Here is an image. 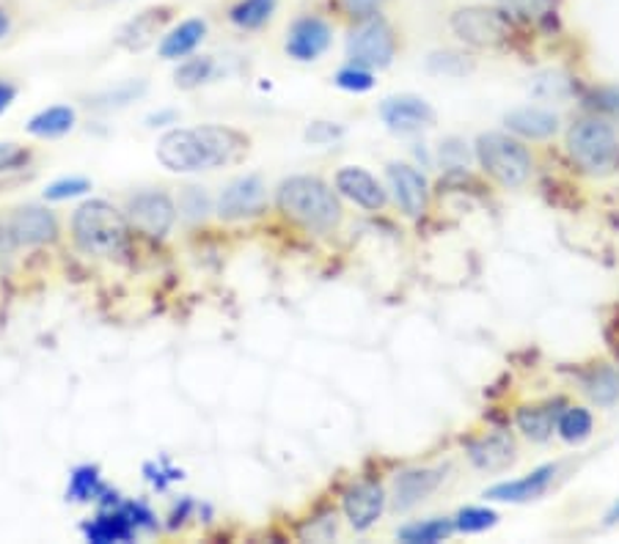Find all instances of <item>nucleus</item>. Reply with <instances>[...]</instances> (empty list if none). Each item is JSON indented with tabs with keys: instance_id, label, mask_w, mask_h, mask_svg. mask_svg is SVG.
<instances>
[{
	"instance_id": "f257e3e1",
	"label": "nucleus",
	"mask_w": 619,
	"mask_h": 544,
	"mask_svg": "<svg viewBox=\"0 0 619 544\" xmlns=\"http://www.w3.org/2000/svg\"><path fill=\"white\" fill-rule=\"evenodd\" d=\"M248 149V138L220 125H204L196 130H168L157 144V160L174 174L213 171L235 162Z\"/></svg>"
},
{
	"instance_id": "f03ea898",
	"label": "nucleus",
	"mask_w": 619,
	"mask_h": 544,
	"mask_svg": "<svg viewBox=\"0 0 619 544\" xmlns=\"http://www.w3.org/2000/svg\"><path fill=\"white\" fill-rule=\"evenodd\" d=\"M276 204L284 218L295 220L308 231L328 234L342 224L338 196L317 177H289L276 192Z\"/></svg>"
},
{
	"instance_id": "7ed1b4c3",
	"label": "nucleus",
	"mask_w": 619,
	"mask_h": 544,
	"mask_svg": "<svg viewBox=\"0 0 619 544\" xmlns=\"http://www.w3.org/2000/svg\"><path fill=\"white\" fill-rule=\"evenodd\" d=\"M75 243L89 256H116L127 245V218L114 204L95 198L75 209Z\"/></svg>"
},
{
	"instance_id": "20e7f679",
	"label": "nucleus",
	"mask_w": 619,
	"mask_h": 544,
	"mask_svg": "<svg viewBox=\"0 0 619 544\" xmlns=\"http://www.w3.org/2000/svg\"><path fill=\"white\" fill-rule=\"evenodd\" d=\"M476 160L488 177L501 187H521L531 177V155L518 138L504 132H484L476 138Z\"/></svg>"
},
{
	"instance_id": "39448f33",
	"label": "nucleus",
	"mask_w": 619,
	"mask_h": 544,
	"mask_svg": "<svg viewBox=\"0 0 619 544\" xmlns=\"http://www.w3.org/2000/svg\"><path fill=\"white\" fill-rule=\"evenodd\" d=\"M568 151L589 174H606L619 162V138L603 119H581L568 130Z\"/></svg>"
},
{
	"instance_id": "423d86ee",
	"label": "nucleus",
	"mask_w": 619,
	"mask_h": 544,
	"mask_svg": "<svg viewBox=\"0 0 619 544\" xmlns=\"http://www.w3.org/2000/svg\"><path fill=\"white\" fill-rule=\"evenodd\" d=\"M347 56L355 67L385 69L396 56V33L381 14L361 17L347 37Z\"/></svg>"
},
{
	"instance_id": "0eeeda50",
	"label": "nucleus",
	"mask_w": 619,
	"mask_h": 544,
	"mask_svg": "<svg viewBox=\"0 0 619 544\" xmlns=\"http://www.w3.org/2000/svg\"><path fill=\"white\" fill-rule=\"evenodd\" d=\"M454 37L471 47H495L510 37V14L490 6H460L449 17Z\"/></svg>"
},
{
	"instance_id": "6e6552de",
	"label": "nucleus",
	"mask_w": 619,
	"mask_h": 544,
	"mask_svg": "<svg viewBox=\"0 0 619 544\" xmlns=\"http://www.w3.org/2000/svg\"><path fill=\"white\" fill-rule=\"evenodd\" d=\"M127 220L146 234V237H166L171 231L174 220H177V207H174L171 196L163 190H146L130 198L127 204Z\"/></svg>"
},
{
	"instance_id": "1a4fd4ad",
	"label": "nucleus",
	"mask_w": 619,
	"mask_h": 544,
	"mask_svg": "<svg viewBox=\"0 0 619 544\" xmlns=\"http://www.w3.org/2000/svg\"><path fill=\"white\" fill-rule=\"evenodd\" d=\"M265 207H267L265 181H262V177H256V174L235 179L218 198L220 220L256 218V215L265 212Z\"/></svg>"
},
{
	"instance_id": "9d476101",
	"label": "nucleus",
	"mask_w": 619,
	"mask_h": 544,
	"mask_svg": "<svg viewBox=\"0 0 619 544\" xmlns=\"http://www.w3.org/2000/svg\"><path fill=\"white\" fill-rule=\"evenodd\" d=\"M331 42H334V31L323 17H301L292 22L289 33H286V56L295 61H317L323 52H328Z\"/></svg>"
},
{
	"instance_id": "9b49d317",
	"label": "nucleus",
	"mask_w": 619,
	"mask_h": 544,
	"mask_svg": "<svg viewBox=\"0 0 619 544\" xmlns=\"http://www.w3.org/2000/svg\"><path fill=\"white\" fill-rule=\"evenodd\" d=\"M381 119L391 132L411 136V132H419L424 130V127L435 125V110H432L430 102H424V99L402 93V97L383 99Z\"/></svg>"
},
{
	"instance_id": "f8f14e48",
	"label": "nucleus",
	"mask_w": 619,
	"mask_h": 544,
	"mask_svg": "<svg viewBox=\"0 0 619 544\" xmlns=\"http://www.w3.org/2000/svg\"><path fill=\"white\" fill-rule=\"evenodd\" d=\"M559 465H540L531 473H525L521 478H512V482H499L493 487L484 489V498L499 501V503H525L537 501L540 495L548 493V487L557 478Z\"/></svg>"
},
{
	"instance_id": "ddd939ff",
	"label": "nucleus",
	"mask_w": 619,
	"mask_h": 544,
	"mask_svg": "<svg viewBox=\"0 0 619 544\" xmlns=\"http://www.w3.org/2000/svg\"><path fill=\"white\" fill-rule=\"evenodd\" d=\"M342 508L355 531L372 528L385 508V489L377 482H358L344 493Z\"/></svg>"
},
{
	"instance_id": "4468645a",
	"label": "nucleus",
	"mask_w": 619,
	"mask_h": 544,
	"mask_svg": "<svg viewBox=\"0 0 619 544\" xmlns=\"http://www.w3.org/2000/svg\"><path fill=\"white\" fill-rule=\"evenodd\" d=\"M443 467H413L396 476L394 482V512H411L413 506H419L424 498H430L438 487L443 484Z\"/></svg>"
},
{
	"instance_id": "2eb2a0df",
	"label": "nucleus",
	"mask_w": 619,
	"mask_h": 544,
	"mask_svg": "<svg viewBox=\"0 0 619 544\" xmlns=\"http://www.w3.org/2000/svg\"><path fill=\"white\" fill-rule=\"evenodd\" d=\"M385 174H389V185L402 212L419 218L428 209V179H424V174L413 166H405V162H391Z\"/></svg>"
},
{
	"instance_id": "dca6fc26",
	"label": "nucleus",
	"mask_w": 619,
	"mask_h": 544,
	"mask_svg": "<svg viewBox=\"0 0 619 544\" xmlns=\"http://www.w3.org/2000/svg\"><path fill=\"white\" fill-rule=\"evenodd\" d=\"M336 190L344 198L355 204V207L366 209V212H377L385 207V190L383 185L372 177L366 168L358 166H344L336 174Z\"/></svg>"
},
{
	"instance_id": "f3484780",
	"label": "nucleus",
	"mask_w": 619,
	"mask_h": 544,
	"mask_svg": "<svg viewBox=\"0 0 619 544\" xmlns=\"http://www.w3.org/2000/svg\"><path fill=\"white\" fill-rule=\"evenodd\" d=\"M518 456L515 437L510 432H490V435L476 437L469 443V459L471 465L484 473H499L510 467Z\"/></svg>"
},
{
	"instance_id": "a211bd4d",
	"label": "nucleus",
	"mask_w": 619,
	"mask_h": 544,
	"mask_svg": "<svg viewBox=\"0 0 619 544\" xmlns=\"http://www.w3.org/2000/svg\"><path fill=\"white\" fill-rule=\"evenodd\" d=\"M17 245H45L58 237V220L45 207H20L9 218Z\"/></svg>"
},
{
	"instance_id": "6ab92c4d",
	"label": "nucleus",
	"mask_w": 619,
	"mask_h": 544,
	"mask_svg": "<svg viewBox=\"0 0 619 544\" xmlns=\"http://www.w3.org/2000/svg\"><path fill=\"white\" fill-rule=\"evenodd\" d=\"M136 525L132 520L121 512V506L108 508V512L97 514L91 523L83 525L86 540L91 544H116V542H132L136 540Z\"/></svg>"
},
{
	"instance_id": "aec40b11",
	"label": "nucleus",
	"mask_w": 619,
	"mask_h": 544,
	"mask_svg": "<svg viewBox=\"0 0 619 544\" xmlns=\"http://www.w3.org/2000/svg\"><path fill=\"white\" fill-rule=\"evenodd\" d=\"M562 402H546V405H525L518 407L515 426L523 432V437L534 443L551 441V435L557 432L559 415H562Z\"/></svg>"
},
{
	"instance_id": "412c9836",
	"label": "nucleus",
	"mask_w": 619,
	"mask_h": 544,
	"mask_svg": "<svg viewBox=\"0 0 619 544\" xmlns=\"http://www.w3.org/2000/svg\"><path fill=\"white\" fill-rule=\"evenodd\" d=\"M507 127L510 132H515L518 138L525 140H546L551 136H557L559 130V116L553 110L546 108H518L512 113H507Z\"/></svg>"
},
{
	"instance_id": "4be33fe9",
	"label": "nucleus",
	"mask_w": 619,
	"mask_h": 544,
	"mask_svg": "<svg viewBox=\"0 0 619 544\" xmlns=\"http://www.w3.org/2000/svg\"><path fill=\"white\" fill-rule=\"evenodd\" d=\"M581 390L598 407H615L619 402V372L609 363H595L581 372Z\"/></svg>"
},
{
	"instance_id": "5701e85b",
	"label": "nucleus",
	"mask_w": 619,
	"mask_h": 544,
	"mask_svg": "<svg viewBox=\"0 0 619 544\" xmlns=\"http://www.w3.org/2000/svg\"><path fill=\"white\" fill-rule=\"evenodd\" d=\"M168 11L166 6L160 9H146L144 14H138L136 20L127 22L125 28L119 31V44L127 47V50H144L146 44H151V39L163 31V26L168 22Z\"/></svg>"
},
{
	"instance_id": "b1692460",
	"label": "nucleus",
	"mask_w": 619,
	"mask_h": 544,
	"mask_svg": "<svg viewBox=\"0 0 619 544\" xmlns=\"http://www.w3.org/2000/svg\"><path fill=\"white\" fill-rule=\"evenodd\" d=\"M204 37H207V22L204 20L179 22L168 37H163L160 56L168 58V61H177V58L190 56V52L202 44Z\"/></svg>"
},
{
	"instance_id": "393cba45",
	"label": "nucleus",
	"mask_w": 619,
	"mask_h": 544,
	"mask_svg": "<svg viewBox=\"0 0 619 544\" xmlns=\"http://www.w3.org/2000/svg\"><path fill=\"white\" fill-rule=\"evenodd\" d=\"M454 520L446 517H430L422 523H407L396 531V540L405 544H438L454 534Z\"/></svg>"
},
{
	"instance_id": "a878e982",
	"label": "nucleus",
	"mask_w": 619,
	"mask_h": 544,
	"mask_svg": "<svg viewBox=\"0 0 619 544\" xmlns=\"http://www.w3.org/2000/svg\"><path fill=\"white\" fill-rule=\"evenodd\" d=\"M75 127V110L69 105H52L28 121V132L37 138H61Z\"/></svg>"
},
{
	"instance_id": "bb28decb",
	"label": "nucleus",
	"mask_w": 619,
	"mask_h": 544,
	"mask_svg": "<svg viewBox=\"0 0 619 544\" xmlns=\"http://www.w3.org/2000/svg\"><path fill=\"white\" fill-rule=\"evenodd\" d=\"M110 489L105 487L102 478H99V471L95 465H83L75 467L72 476H69V489L67 498L75 503H89V501H105Z\"/></svg>"
},
{
	"instance_id": "cd10ccee",
	"label": "nucleus",
	"mask_w": 619,
	"mask_h": 544,
	"mask_svg": "<svg viewBox=\"0 0 619 544\" xmlns=\"http://www.w3.org/2000/svg\"><path fill=\"white\" fill-rule=\"evenodd\" d=\"M595 429V418L587 407H564L562 415H559L557 432L564 443L570 446H581L583 441L592 437Z\"/></svg>"
},
{
	"instance_id": "c85d7f7f",
	"label": "nucleus",
	"mask_w": 619,
	"mask_h": 544,
	"mask_svg": "<svg viewBox=\"0 0 619 544\" xmlns=\"http://www.w3.org/2000/svg\"><path fill=\"white\" fill-rule=\"evenodd\" d=\"M276 6L278 0H239L229 11V20L243 31H256V28L271 22V17L276 14Z\"/></svg>"
},
{
	"instance_id": "c756f323",
	"label": "nucleus",
	"mask_w": 619,
	"mask_h": 544,
	"mask_svg": "<svg viewBox=\"0 0 619 544\" xmlns=\"http://www.w3.org/2000/svg\"><path fill=\"white\" fill-rule=\"evenodd\" d=\"M213 72H215L213 58L207 56L188 58V61H183L177 69H174V83H177L179 89L190 91V89H198L202 83H207V80L213 78Z\"/></svg>"
},
{
	"instance_id": "7c9ffc66",
	"label": "nucleus",
	"mask_w": 619,
	"mask_h": 544,
	"mask_svg": "<svg viewBox=\"0 0 619 544\" xmlns=\"http://www.w3.org/2000/svg\"><path fill=\"white\" fill-rule=\"evenodd\" d=\"M495 523H499V512L488 506H465L454 517V528L460 534H482V531L493 528Z\"/></svg>"
},
{
	"instance_id": "2f4dec72",
	"label": "nucleus",
	"mask_w": 619,
	"mask_h": 544,
	"mask_svg": "<svg viewBox=\"0 0 619 544\" xmlns=\"http://www.w3.org/2000/svg\"><path fill=\"white\" fill-rule=\"evenodd\" d=\"M336 86L344 91L364 93V91H370L372 86H375V78H372V69H364V67H355V63H350V67L338 69Z\"/></svg>"
},
{
	"instance_id": "473e14b6",
	"label": "nucleus",
	"mask_w": 619,
	"mask_h": 544,
	"mask_svg": "<svg viewBox=\"0 0 619 544\" xmlns=\"http://www.w3.org/2000/svg\"><path fill=\"white\" fill-rule=\"evenodd\" d=\"M89 179L83 177H69V179H58L48 185V190H45V198L48 201H67V198H78L83 196V192H89Z\"/></svg>"
},
{
	"instance_id": "72a5a7b5",
	"label": "nucleus",
	"mask_w": 619,
	"mask_h": 544,
	"mask_svg": "<svg viewBox=\"0 0 619 544\" xmlns=\"http://www.w3.org/2000/svg\"><path fill=\"white\" fill-rule=\"evenodd\" d=\"M179 209L185 212V218L202 220L209 212V198L202 187H185L183 198H179Z\"/></svg>"
},
{
	"instance_id": "f704fd0d",
	"label": "nucleus",
	"mask_w": 619,
	"mask_h": 544,
	"mask_svg": "<svg viewBox=\"0 0 619 544\" xmlns=\"http://www.w3.org/2000/svg\"><path fill=\"white\" fill-rule=\"evenodd\" d=\"M551 6H553V0H501V9H504L507 14L523 17V20L548 14Z\"/></svg>"
},
{
	"instance_id": "c9c22d12",
	"label": "nucleus",
	"mask_w": 619,
	"mask_h": 544,
	"mask_svg": "<svg viewBox=\"0 0 619 544\" xmlns=\"http://www.w3.org/2000/svg\"><path fill=\"white\" fill-rule=\"evenodd\" d=\"M454 63L471 69V63L463 56H458V52H435V56H430V69L438 75H460V69H454Z\"/></svg>"
},
{
	"instance_id": "e433bc0d",
	"label": "nucleus",
	"mask_w": 619,
	"mask_h": 544,
	"mask_svg": "<svg viewBox=\"0 0 619 544\" xmlns=\"http://www.w3.org/2000/svg\"><path fill=\"white\" fill-rule=\"evenodd\" d=\"M342 138V127L331 125V121H314L312 127L306 130V140H312V144H331V140Z\"/></svg>"
},
{
	"instance_id": "4c0bfd02",
	"label": "nucleus",
	"mask_w": 619,
	"mask_h": 544,
	"mask_svg": "<svg viewBox=\"0 0 619 544\" xmlns=\"http://www.w3.org/2000/svg\"><path fill=\"white\" fill-rule=\"evenodd\" d=\"M121 512L127 514V517L132 520V525H136V528H155V514L149 512V508L144 506V503H121Z\"/></svg>"
},
{
	"instance_id": "58836bf2",
	"label": "nucleus",
	"mask_w": 619,
	"mask_h": 544,
	"mask_svg": "<svg viewBox=\"0 0 619 544\" xmlns=\"http://www.w3.org/2000/svg\"><path fill=\"white\" fill-rule=\"evenodd\" d=\"M28 160V151H22L14 144H0V174L11 171V168L22 166Z\"/></svg>"
},
{
	"instance_id": "ea45409f",
	"label": "nucleus",
	"mask_w": 619,
	"mask_h": 544,
	"mask_svg": "<svg viewBox=\"0 0 619 544\" xmlns=\"http://www.w3.org/2000/svg\"><path fill=\"white\" fill-rule=\"evenodd\" d=\"M383 3H385V0H342L344 11H347V14H353V17H358V20H361V17L377 14Z\"/></svg>"
},
{
	"instance_id": "a19ab883",
	"label": "nucleus",
	"mask_w": 619,
	"mask_h": 544,
	"mask_svg": "<svg viewBox=\"0 0 619 544\" xmlns=\"http://www.w3.org/2000/svg\"><path fill=\"white\" fill-rule=\"evenodd\" d=\"M595 108H598V110H609V113L619 116V91L617 89L598 91V97H595Z\"/></svg>"
},
{
	"instance_id": "79ce46f5",
	"label": "nucleus",
	"mask_w": 619,
	"mask_h": 544,
	"mask_svg": "<svg viewBox=\"0 0 619 544\" xmlns=\"http://www.w3.org/2000/svg\"><path fill=\"white\" fill-rule=\"evenodd\" d=\"M17 248L14 231H11L9 220H0V254H11Z\"/></svg>"
},
{
	"instance_id": "37998d69",
	"label": "nucleus",
	"mask_w": 619,
	"mask_h": 544,
	"mask_svg": "<svg viewBox=\"0 0 619 544\" xmlns=\"http://www.w3.org/2000/svg\"><path fill=\"white\" fill-rule=\"evenodd\" d=\"M14 97H17L14 86L6 83V80H0V113H3L11 102H14Z\"/></svg>"
},
{
	"instance_id": "c03bdc74",
	"label": "nucleus",
	"mask_w": 619,
	"mask_h": 544,
	"mask_svg": "<svg viewBox=\"0 0 619 544\" xmlns=\"http://www.w3.org/2000/svg\"><path fill=\"white\" fill-rule=\"evenodd\" d=\"M174 121H177V113H174V110H163V113L149 116V119H146V125L163 127V125H174Z\"/></svg>"
},
{
	"instance_id": "a18cd8bd",
	"label": "nucleus",
	"mask_w": 619,
	"mask_h": 544,
	"mask_svg": "<svg viewBox=\"0 0 619 544\" xmlns=\"http://www.w3.org/2000/svg\"><path fill=\"white\" fill-rule=\"evenodd\" d=\"M190 506H193V503H190L188 498H185V501H183V508H179V506H177V508H174V514H171V525L183 523V517H185V514H188V512H190Z\"/></svg>"
},
{
	"instance_id": "49530a36",
	"label": "nucleus",
	"mask_w": 619,
	"mask_h": 544,
	"mask_svg": "<svg viewBox=\"0 0 619 544\" xmlns=\"http://www.w3.org/2000/svg\"><path fill=\"white\" fill-rule=\"evenodd\" d=\"M6 33H9V17H6V11L0 9V39H3Z\"/></svg>"
},
{
	"instance_id": "de8ad7c7",
	"label": "nucleus",
	"mask_w": 619,
	"mask_h": 544,
	"mask_svg": "<svg viewBox=\"0 0 619 544\" xmlns=\"http://www.w3.org/2000/svg\"><path fill=\"white\" fill-rule=\"evenodd\" d=\"M606 523H609V525L619 523V503H615V508H611V512L606 514Z\"/></svg>"
}]
</instances>
